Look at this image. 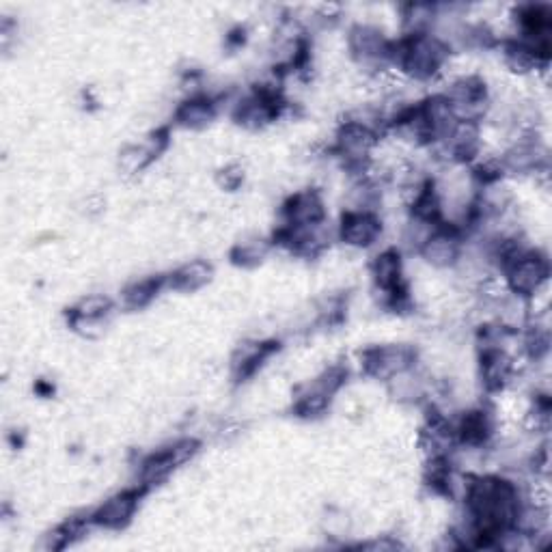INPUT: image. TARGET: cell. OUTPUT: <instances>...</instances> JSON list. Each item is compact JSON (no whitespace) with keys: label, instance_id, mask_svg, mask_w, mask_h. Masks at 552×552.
Instances as JSON below:
<instances>
[{"label":"cell","instance_id":"6da1fadb","mask_svg":"<svg viewBox=\"0 0 552 552\" xmlns=\"http://www.w3.org/2000/svg\"><path fill=\"white\" fill-rule=\"evenodd\" d=\"M505 287L509 294L518 298H531L540 294V289L548 283L550 264L546 255L537 251H516L507 261H503Z\"/></svg>","mask_w":552,"mask_h":552},{"label":"cell","instance_id":"7a4b0ae2","mask_svg":"<svg viewBox=\"0 0 552 552\" xmlns=\"http://www.w3.org/2000/svg\"><path fill=\"white\" fill-rule=\"evenodd\" d=\"M414 358H417V352L410 345H380V348H369L363 352V369L374 378L391 380L410 371Z\"/></svg>","mask_w":552,"mask_h":552},{"label":"cell","instance_id":"3957f363","mask_svg":"<svg viewBox=\"0 0 552 552\" xmlns=\"http://www.w3.org/2000/svg\"><path fill=\"white\" fill-rule=\"evenodd\" d=\"M197 447L199 445L195 443V440H182V443H177L169 449L149 455V458L141 464L143 488L147 490L151 486H158L160 481L169 479V475L175 471L177 466H182L186 460H190L192 455H195Z\"/></svg>","mask_w":552,"mask_h":552},{"label":"cell","instance_id":"277c9868","mask_svg":"<svg viewBox=\"0 0 552 552\" xmlns=\"http://www.w3.org/2000/svg\"><path fill=\"white\" fill-rule=\"evenodd\" d=\"M421 255L436 268L453 266L462 255V236L458 227H449L440 223L432 229L430 236L421 244Z\"/></svg>","mask_w":552,"mask_h":552},{"label":"cell","instance_id":"5b68a950","mask_svg":"<svg viewBox=\"0 0 552 552\" xmlns=\"http://www.w3.org/2000/svg\"><path fill=\"white\" fill-rule=\"evenodd\" d=\"M285 227L289 229H313L324 225L326 210L324 201L315 190H302L283 205Z\"/></svg>","mask_w":552,"mask_h":552},{"label":"cell","instance_id":"8992f818","mask_svg":"<svg viewBox=\"0 0 552 552\" xmlns=\"http://www.w3.org/2000/svg\"><path fill=\"white\" fill-rule=\"evenodd\" d=\"M382 233V223L371 210H348L341 218L339 236L343 244L354 248H367L374 244Z\"/></svg>","mask_w":552,"mask_h":552},{"label":"cell","instance_id":"52a82bcc","mask_svg":"<svg viewBox=\"0 0 552 552\" xmlns=\"http://www.w3.org/2000/svg\"><path fill=\"white\" fill-rule=\"evenodd\" d=\"M516 374L514 358L501 345H486L481 354V382L490 393L503 391Z\"/></svg>","mask_w":552,"mask_h":552},{"label":"cell","instance_id":"ba28073f","mask_svg":"<svg viewBox=\"0 0 552 552\" xmlns=\"http://www.w3.org/2000/svg\"><path fill=\"white\" fill-rule=\"evenodd\" d=\"M374 281L382 294L389 296L393 305H399V300L406 298V285H404V272H402V257L397 251H384L376 257L374 266Z\"/></svg>","mask_w":552,"mask_h":552},{"label":"cell","instance_id":"9c48e42d","mask_svg":"<svg viewBox=\"0 0 552 552\" xmlns=\"http://www.w3.org/2000/svg\"><path fill=\"white\" fill-rule=\"evenodd\" d=\"M141 494H143V488L128 490L113 496V499H108L106 503H102L98 509H95L91 522L104 529H123L132 520Z\"/></svg>","mask_w":552,"mask_h":552},{"label":"cell","instance_id":"30bf717a","mask_svg":"<svg viewBox=\"0 0 552 552\" xmlns=\"http://www.w3.org/2000/svg\"><path fill=\"white\" fill-rule=\"evenodd\" d=\"M391 44L374 26H356L350 33V50L361 63L391 61Z\"/></svg>","mask_w":552,"mask_h":552},{"label":"cell","instance_id":"8fae6325","mask_svg":"<svg viewBox=\"0 0 552 552\" xmlns=\"http://www.w3.org/2000/svg\"><path fill=\"white\" fill-rule=\"evenodd\" d=\"M455 436H458V445L468 447H483L492 436V417L490 412L483 408L466 412L462 421L455 425Z\"/></svg>","mask_w":552,"mask_h":552},{"label":"cell","instance_id":"7c38bea8","mask_svg":"<svg viewBox=\"0 0 552 552\" xmlns=\"http://www.w3.org/2000/svg\"><path fill=\"white\" fill-rule=\"evenodd\" d=\"M212 266L203 259L188 261V264L179 266L171 276H169V285L177 292H197L203 285L212 281Z\"/></svg>","mask_w":552,"mask_h":552},{"label":"cell","instance_id":"4fadbf2b","mask_svg":"<svg viewBox=\"0 0 552 552\" xmlns=\"http://www.w3.org/2000/svg\"><path fill=\"white\" fill-rule=\"evenodd\" d=\"M113 311V302L106 296H87L82 298L78 305L69 311V322L74 328L100 324L104 317Z\"/></svg>","mask_w":552,"mask_h":552},{"label":"cell","instance_id":"5bb4252c","mask_svg":"<svg viewBox=\"0 0 552 552\" xmlns=\"http://www.w3.org/2000/svg\"><path fill=\"white\" fill-rule=\"evenodd\" d=\"M216 115V104L210 98H190L177 108L175 119L184 128H205Z\"/></svg>","mask_w":552,"mask_h":552},{"label":"cell","instance_id":"9a60e30c","mask_svg":"<svg viewBox=\"0 0 552 552\" xmlns=\"http://www.w3.org/2000/svg\"><path fill=\"white\" fill-rule=\"evenodd\" d=\"M272 343H251V345H242V350L233 358V374L236 378H248L253 376L255 371L261 367V363L266 361L272 352Z\"/></svg>","mask_w":552,"mask_h":552},{"label":"cell","instance_id":"2e32d148","mask_svg":"<svg viewBox=\"0 0 552 552\" xmlns=\"http://www.w3.org/2000/svg\"><path fill=\"white\" fill-rule=\"evenodd\" d=\"M164 285V279L162 276H158V279H143L138 283H132L126 292H123V300H126V307L130 309H143L147 307L151 300H154L158 296V292Z\"/></svg>","mask_w":552,"mask_h":552},{"label":"cell","instance_id":"e0dca14e","mask_svg":"<svg viewBox=\"0 0 552 552\" xmlns=\"http://www.w3.org/2000/svg\"><path fill=\"white\" fill-rule=\"evenodd\" d=\"M270 251V244L264 242V240H248V242H242L238 244L236 248H233V261L240 266H257L261 264V261L266 259Z\"/></svg>","mask_w":552,"mask_h":552},{"label":"cell","instance_id":"ac0fdd59","mask_svg":"<svg viewBox=\"0 0 552 552\" xmlns=\"http://www.w3.org/2000/svg\"><path fill=\"white\" fill-rule=\"evenodd\" d=\"M223 173L225 175H220V184L227 186V188H236L242 182V179H244V173L238 167H229Z\"/></svg>","mask_w":552,"mask_h":552}]
</instances>
